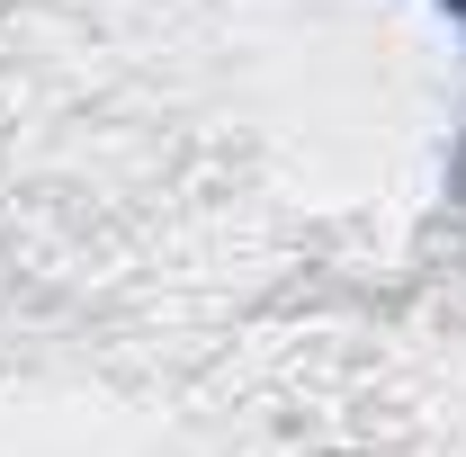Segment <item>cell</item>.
<instances>
[{
    "mask_svg": "<svg viewBox=\"0 0 466 457\" xmlns=\"http://www.w3.org/2000/svg\"><path fill=\"white\" fill-rule=\"evenodd\" d=\"M449 9H466V0H449Z\"/></svg>",
    "mask_w": 466,
    "mask_h": 457,
    "instance_id": "obj_1",
    "label": "cell"
}]
</instances>
